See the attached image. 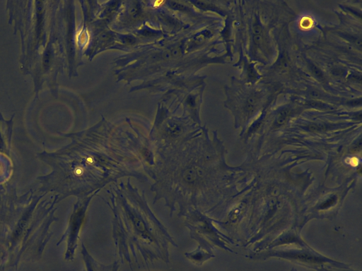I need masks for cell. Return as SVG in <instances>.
Segmentation results:
<instances>
[{"label":"cell","instance_id":"cell-3","mask_svg":"<svg viewBox=\"0 0 362 271\" xmlns=\"http://www.w3.org/2000/svg\"><path fill=\"white\" fill-rule=\"evenodd\" d=\"M117 140L90 137L74 151L59 175L60 189L66 195L83 198L122 178L150 181L141 156Z\"/></svg>","mask_w":362,"mask_h":271},{"label":"cell","instance_id":"cell-8","mask_svg":"<svg viewBox=\"0 0 362 271\" xmlns=\"http://www.w3.org/2000/svg\"><path fill=\"white\" fill-rule=\"evenodd\" d=\"M183 131L182 127L175 122L169 123L164 129L163 137L168 140L177 138Z\"/></svg>","mask_w":362,"mask_h":271},{"label":"cell","instance_id":"cell-2","mask_svg":"<svg viewBox=\"0 0 362 271\" xmlns=\"http://www.w3.org/2000/svg\"><path fill=\"white\" fill-rule=\"evenodd\" d=\"M106 191L110 201L102 199L112 213V236L121 263L132 271L139 269L140 258L148 271L154 260L169 263V245H178L151 210L145 191L140 193L128 178L109 185Z\"/></svg>","mask_w":362,"mask_h":271},{"label":"cell","instance_id":"cell-11","mask_svg":"<svg viewBox=\"0 0 362 271\" xmlns=\"http://www.w3.org/2000/svg\"><path fill=\"white\" fill-rule=\"evenodd\" d=\"M290 271H298L296 268L293 267Z\"/></svg>","mask_w":362,"mask_h":271},{"label":"cell","instance_id":"cell-9","mask_svg":"<svg viewBox=\"0 0 362 271\" xmlns=\"http://www.w3.org/2000/svg\"><path fill=\"white\" fill-rule=\"evenodd\" d=\"M119 260H115V261L112 263V268L111 271H119Z\"/></svg>","mask_w":362,"mask_h":271},{"label":"cell","instance_id":"cell-4","mask_svg":"<svg viewBox=\"0 0 362 271\" xmlns=\"http://www.w3.org/2000/svg\"><path fill=\"white\" fill-rule=\"evenodd\" d=\"M272 257L283 258L315 271H358L317 253L305 243L301 245L300 248L269 249L247 255L252 260H265Z\"/></svg>","mask_w":362,"mask_h":271},{"label":"cell","instance_id":"cell-10","mask_svg":"<svg viewBox=\"0 0 362 271\" xmlns=\"http://www.w3.org/2000/svg\"><path fill=\"white\" fill-rule=\"evenodd\" d=\"M170 4H171V6L173 7L174 8H176V9H179V10H181V9H184L185 7L177 3V2H175V1H173V2H170Z\"/></svg>","mask_w":362,"mask_h":271},{"label":"cell","instance_id":"cell-5","mask_svg":"<svg viewBox=\"0 0 362 271\" xmlns=\"http://www.w3.org/2000/svg\"><path fill=\"white\" fill-rule=\"evenodd\" d=\"M184 217V225L189 229L190 237L198 243V246L211 252L216 246L230 251L226 246V236L214 226L210 216L192 208Z\"/></svg>","mask_w":362,"mask_h":271},{"label":"cell","instance_id":"cell-7","mask_svg":"<svg viewBox=\"0 0 362 271\" xmlns=\"http://www.w3.org/2000/svg\"><path fill=\"white\" fill-rule=\"evenodd\" d=\"M185 256L194 264L202 265L205 261L215 257V255L213 252L197 246L195 250L185 253Z\"/></svg>","mask_w":362,"mask_h":271},{"label":"cell","instance_id":"cell-1","mask_svg":"<svg viewBox=\"0 0 362 271\" xmlns=\"http://www.w3.org/2000/svg\"><path fill=\"white\" fill-rule=\"evenodd\" d=\"M209 145L197 143L169 152H162L144 171L151 181L153 203L160 200L177 217L194 208L207 215H217L223 189V170Z\"/></svg>","mask_w":362,"mask_h":271},{"label":"cell","instance_id":"cell-6","mask_svg":"<svg viewBox=\"0 0 362 271\" xmlns=\"http://www.w3.org/2000/svg\"><path fill=\"white\" fill-rule=\"evenodd\" d=\"M99 191H95L92 194L79 198L78 202L75 204L73 214L71 217L69 231L66 234L68 238V250L66 258L73 260L75 250L77 247V241L79 232L83 222L86 211L92 199L98 195Z\"/></svg>","mask_w":362,"mask_h":271}]
</instances>
